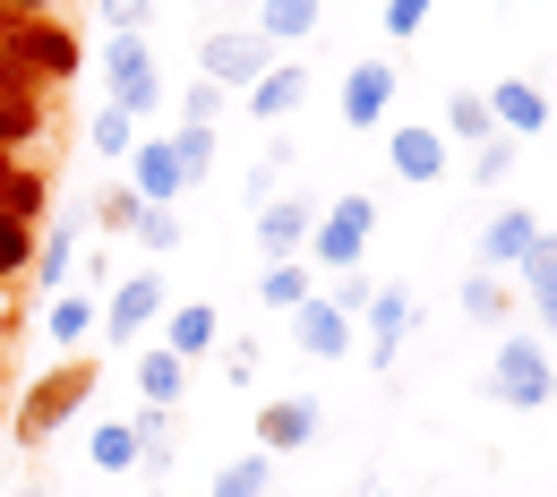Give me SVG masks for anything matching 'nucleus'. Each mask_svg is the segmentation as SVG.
<instances>
[{
  "label": "nucleus",
  "instance_id": "19",
  "mask_svg": "<svg viewBox=\"0 0 557 497\" xmlns=\"http://www.w3.org/2000/svg\"><path fill=\"white\" fill-rule=\"evenodd\" d=\"M181 395H189V360L163 352V344H146V352H138V403H163V412H181Z\"/></svg>",
  "mask_w": 557,
  "mask_h": 497
},
{
  "label": "nucleus",
  "instance_id": "30",
  "mask_svg": "<svg viewBox=\"0 0 557 497\" xmlns=\"http://www.w3.org/2000/svg\"><path fill=\"white\" fill-rule=\"evenodd\" d=\"M129 146H138V121H129L121 103H103V112H95V154H112V163H121Z\"/></svg>",
  "mask_w": 557,
  "mask_h": 497
},
{
  "label": "nucleus",
  "instance_id": "16",
  "mask_svg": "<svg viewBox=\"0 0 557 497\" xmlns=\"http://www.w3.org/2000/svg\"><path fill=\"white\" fill-rule=\"evenodd\" d=\"M318 437V395H275L267 412H258V446L267 455H300Z\"/></svg>",
  "mask_w": 557,
  "mask_h": 497
},
{
  "label": "nucleus",
  "instance_id": "10",
  "mask_svg": "<svg viewBox=\"0 0 557 497\" xmlns=\"http://www.w3.org/2000/svg\"><path fill=\"white\" fill-rule=\"evenodd\" d=\"M163 309H172L163 275H121V291L103 300V326H112V344H129V335H146V326H154Z\"/></svg>",
  "mask_w": 557,
  "mask_h": 497
},
{
  "label": "nucleus",
  "instance_id": "14",
  "mask_svg": "<svg viewBox=\"0 0 557 497\" xmlns=\"http://www.w3.org/2000/svg\"><path fill=\"white\" fill-rule=\"evenodd\" d=\"M532 240H541V214H532V207H497L481 223V266H488V275H515V258H523Z\"/></svg>",
  "mask_w": 557,
  "mask_h": 497
},
{
  "label": "nucleus",
  "instance_id": "18",
  "mask_svg": "<svg viewBox=\"0 0 557 497\" xmlns=\"http://www.w3.org/2000/svg\"><path fill=\"white\" fill-rule=\"evenodd\" d=\"M154 326H163V352H181V360H207V352H214V335H223L214 300H181V309H163Z\"/></svg>",
  "mask_w": 557,
  "mask_h": 497
},
{
  "label": "nucleus",
  "instance_id": "44",
  "mask_svg": "<svg viewBox=\"0 0 557 497\" xmlns=\"http://www.w3.org/2000/svg\"><path fill=\"white\" fill-rule=\"evenodd\" d=\"M17 497H52V489H17Z\"/></svg>",
  "mask_w": 557,
  "mask_h": 497
},
{
  "label": "nucleus",
  "instance_id": "33",
  "mask_svg": "<svg viewBox=\"0 0 557 497\" xmlns=\"http://www.w3.org/2000/svg\"><path fill=\"white\" fill-rule=\"evenodd\" d=\"M26 266H35V223L0 214V275H26Z\"/></svg>",
  "mask_w": 557,
  "mask_h": 497
},
{
  "label": "nucleus",
  "instance_id": "23",
  "mask_svg": "<svg viewBox=\"0 0 557 497\" xmlns=\"http://www.w3.org/2000/svg\"><path fill=\"white\" fill-rule=\"evenodd\" d=\"M86 463H95V472H138V463H146L138 428H129V421H95V437H86Z\"/></svg>",
  "mask_w": 557,
  "mask_h": 497
},
{
  "label": "nucleus",
  "instance_id": "36",
  "mask_svg": "<svg viewBox=\"0 0 557 497\" xmlns=\"http://www.w3.org/2000/svg\"><path fill=\"white\" fill-rule=\"evenodd\" d=\"M283 172H292V138H275L267 154H258V172H249V207H258V198H275Z\"/></svg>",
  "mask_w": 557,
  "mask_h": 497
},
{
  "label": "nucleus",
  "instance_id": "24",
  "mask_svg": "<svg viewBox=\"0 0 557 497\" xmlns=\"http://www.w3.org/2000/svg\"><path fill=\"white\" fill-rule=\"evenodd\" d=\"M207 497H275V455H267V446H258V455H232V463L214 472Z\"/></svg>",
  "mask_w": 557,
  "mask_h": 497
},
{
  "label": "nucleus",
  "instance_id": "34",
  "mask_svg": "<svg viewBox=\"0 0 557 497\" xmlns=\"http://www.w3.org/2000/svg\"><path fill=\"white\" fill-rule=\"evenodd\" d=\"M129 232H138L146 249H181V207H138V223H129Z\"/></svg>",
  "mask_w": 557,
  "mask_h": 497
},
{
  "label": "nucleus",
  "instance_id": "8",
  "mask_svg": "<svg viewBox=\"0 0 557 497\" xmlns=\"http://www.w3.org/2000/svg\"><path fill=\"white\" fill-rule=\"evenodd\" d=\"M121 163H129V189H138L146 207H181V198H189V181H181V154H172V138H138L129 154H121Z\"/></svg>",
  "mask_w": 557,
  "mask_h": 497
},
{
  "label": "nucleus",
  "instance_id": "29",
  "mask_svg": "<svg viewBox=\"0 0 557 497\" xmlns=\"http://www.w3.org/2000/svg\"><path fill=\"white\" fill-rule=\"evenodd\" d=\"M172 154H181V181L198 189L214 172V129H198V121H181V138H172Z\"/></svg>",
  "mask_w": 557,
  "mask_h": 497
},
{
  "label": "nucleus",
  "instance_id": "7",
  "mask_svg": "<svg viewBox=\"0 0 557 497\" xmlns=\"http://www.w3.org/2000/svg\"><path fill=\"white\" fill-rule=\"evenodd\" d=\"M283 318H292V352H309V360H344L351 344H360L351 318L335 309V300H318V291H309L300 309H283Z\"/></svg>",
  "mask_w": 557,
  "mask_h": 497
},
{
  "label": "nucleus",
  "instance_id": "45",
  "mask_svg": "<svg viewBox=\"0 0 557 497\" xmlns=\"http://www.w3.org/2000/svg\"><path fill=\"white\" fill-rule=\"evenodd\" d=\"M214 9H240V0H214Z\"/></svg>",
  "mask_w": 557,
  "mask_h": 497
},
{
  "label": "nucleus",
  "instance_id": "43",
  "mask_svg": "<svg viewBox=\"0 0 557 497\" xmlns=\"http://www.w3.org/2000/svg\"><path fill=\"white\" fill-rule=\"evenodd\" d=\"M9 26H17V9H0V44H9Z\"/></svg>",
  "mask_w": 557,
  "mask_h": 497
},
{
  "label": "nucleus",
  "instance_id": "25",
  "mask_svg": "<svg viewBox=\"0 0 557 497\" xmlns=\"http://www.w3.org/2000/svg\"><path fill=\"white\" fill-rule=\"evenodd\" d=\"M309 275H318V266H300V258H267V275H258V300H267V309H300V300H309Z\"/></svg>",
  "mask_w": 557,
  "mask_h": 497
},
{
  "label": "nucleus",
  "instance_id": "17",
  "mask_svg": "<svg viewBox=\"0 0 557 497\" xmlns=\"http://www.w3.org/2000/svg\"><path fill=\"white\" fill-rule=\"evenodd\" d=\"M386 163H395V181H412V189L446 181V129H395V138H386Z\"/></svg>",
  "mask_w": 557,
  "mask_h": 497
},
{
  "label": "nucleus",
  "instance_id": "27",
  "mask_svg": "<svg viewBox=\"0 0 557 497\" xmlns=\"http://www.w3.org/2000/svg\"><path fill=\"white\" fill-rule=\"evenodd\" d=\"M44 207H52V181H44V172H17V163H9V172H0V214L35 223Z\"/></svg>",
  "mask_w": 557,
  "mask_h": 497
},
{
  "label": "nucleus",
  "instance_id": "37",
  "mask_svg": "<svg viewBox=\"0 0 557 497\" xmlns=\"http://www.w3.org/2000/svg\"><path fill=\"white\" fill-rule=\"evenodd\" d=\"M515 154H523V138H481V154H472V181H506V172H515Z\"/></svg>",
  "mask_w": 557,
  "mask_h": 497
},
{
  "label": "nucleus",
  "instance_id": "41",
  "mask_svg": "<svg viewBox=\"0 0 557 497\" xmlns=\"http://www.w3.org/2000/svg\"><path fill=\"white\" fill-rule=\"evenodd\" d=\"M146 17H154V0H103V26L112 35H146Z\"/></svg>",
  "mask_w": 557,
  "mask_h": 497
},
{
  "label": "nucleus",
  "instance_id": "22",
  "mask_svg": "<svg viewBox=\"0 0 557 497\" xmlns=\"http://www.w3.org/2000/svg\"><path fill=\"white\" fill-rule=\"evenodd\" d=\"M318 17H326L318 0H258V35H267V44H309Z\"/></svg>",
  "mask_w": 557,
  "mask_h": 497
},
{
  "label": "nucleus",
  "instance_id": "13",
  "mask_svg": "<svg viewBox=\"0 0 557 497\" xmlns=\"http://www.w3.org/2000/svg\"><path fill=\"white\" fill-rule=\"evenodd\" d=\"M309 223H318V198H258V249L267 258H300V240H309Z\"/></svg>",
  "mask_w": 557,
  "mask_h": 497
},
{
  "label": "nucleus",
  "instance_id": "20",
  "mask_svg": "<svg viewBox=\"0 0 557 497\" xmlns=\"http://www.w3.org/2000/svg\"><path fill=\"white\" fill-rule=\"evenodd\" d=\"M515 275H523V291H532V309H541V326L557 335V232H541L523 258H515Z\"/></svg>",
  "mask_w": 557,
  "mask_h": 497
},
{
  "label": "nucleus",
  "instance_id": "6",
  "mask_svg": "<svg viewBox=\"0 0 557 497\" xmlns=\"http://www.w3.org/2000/svg\"><path fill=\"white\" fill-rule=\"evenodd\" d=\"M103 86H112V103L146 121L154 103H163V77H154V52H146V35H112L103 44Z\"/></svg>",
  "mask_w": 557,
  "mask_h": 497
},
{
  "label": "nucleus",
  "instance_id": "35",
  "mask_svg": "<svg viewBox=\"0 0 557 497\" xmlns=\"http://www.w3.org/2000/svg\"><path fill=\"white\" fill-rule=\"evenodd\" d=\"M463 318L497 326V318H506V284H497V275H472V284H463Z\"/></svg>",
  "mask_w": 557,
  "mask_h": 497
},
{
  "label": "nucleus",
  "instance_id": "48",
  "mask_svg": "<svg viewBox=\"0 0 557 497\" xmlns=\"http://www.w3.org/2000/svg\"><path fill=\"white\" fill-rule=\"evenodd\" d=\"M0 335H9V318H0Z\"/></svg>",
  "mask_w": 557,
  "mask_h": 497
},
{
  "label": "nucleus",
  "instance_id": "50",
  "mask_svg": "<svg viewBox=\"0 0 557 497\" xmlns=\"http://www.w3.org/2000/svg\"><path fill=\"white\" fill-rule=\"evenodd\" d=\"M369 497H386V489H369Z\"/></svg>",
  "mask_w": 557,
  "mask_h": 497
},
{
  "label": "nucleus",
  "instance_id": "42",
  "mask_svg": "<svg viewBox=\"0 0 557 497\" xmlns=\"http://www.w3.org/2000/svg\"><path fill=\"white\" fill-rule=\"evenodd\" d=\"M0 9H17V17H35V9H52V0H0Z\"/></svg>",
  "mask_w": 557,
  "mask_h": 497
},
{
  "label": "nucleus",
  "instance_id": "40",
  "mask_svg": "<svg viewBox=\"0 0 557 497\" xmlns=\"http://www.w3.org/2000/svg\"><path fill=\"white\" fill-rule=\"evenodd\" d=\"M138 189H112V198H95V223H103V232H129V223H138Z\"/></svg>",
  "mask_w": 557,
  "mask_h": 497
},
{
  "label": "nucleus",
  "instance_id": "21",
  "mask_svg": "<svg viewBox=\"0 0 557 497\" xmlns=\"http://www.w3.org/2000/svg\"><path fill=\"white\" fill-rule=\"evenodd\" d=\"M70 258H77V214H52V232H35V266H26V275L70 291Z\"/></svg>",
  "mask_w": 557,
  "mask_h": 497
},
{
  "label": "nucleus",
  "instance_id": "9",
  "mask_svg": "<svg viewBox=\"0 0 557 497\" xmlns=\"http://www.w3.org/2000/svg\"><path fill=\"white\" fill-rule=\"evenodd\" d=\"M360 318H369V369H386V377H395V352H404V335H412L420 326V309H412V291H369V309H360Z\"/></svg>",
  "mask_w": 557,
  "mask_h": 497
},
{
  "label": "nucleus",
  "instance_id": "5",
  "mask_svg": "<svg viewBox=\"0 0 557 497\" xmlns=\"http://www.w3.org/2000/svg\"><path fill=\"white\" fill-rule=\"evenodd\" d=\"M95 395V360H70V369H52L35 395H26V421H17V437L26 446H44V437H61V428L77 421V403Z\"/></svg>",
  "mask_w": 557,
  "mask_h": 497
},
{
  "label": "nucleus",
  "instance_id": "47",
  "mask_svg": "<svg viewBox=\"0 0 557 497\" xmlns=\"http://www.w3.org/2000/svg\"><path fill=\"white\" fill-rule=\"evenodd\" d=\"M549 121H557V95H549Z\"/></svg>",
  "mask_w": 557,
  "mask_h": 497
},
{
  "label": "nucleus",
  "instance_id": "11",
  "mask_svg": "<svg viewBox=\"0 0 557 497\" xmlns=\"http://www.w3.org/2000/svg\"><path fill=\"white\" fill-rule=\"evenodd\" d=\"M344 129H386V103H395V70L386 61H351L344 70Z\"/></svg>",
  "mask_w": 557,
  "mask_h": 497
},
{
  "label": "nucleus",
  "instance_id": "46",
  "mask_svg": "<svg viewBox=\"0 0 557 497\" xmlns=\"http://www.w3.org/2000/svg\"><path fill=\"white\" fill-rule=\"evenodd\" d=\"M0 172H9V146H0Z\"/></svg>",
  "mask_w": 557,
  "mask_h": 497
},
{
  "label": "nucleus",
  "instance_id": "49",
  "mask_svg": "<svg viewBox=\"0 0 557 497\" xmlns=\"http://www.w3.org/2000/svg\"><path fill=\"white\" fill-rule=\"evenodd\" d=\"M154 497H172V489H154Z\"/></svg>",
  "mask_w": 557,
  "mask_h": 497
},
{
  "label": "nucleus",
  "instance_id": "4",
  "mask_svg": "<svg viewBox=\"0 0 557 497\" xmlns=\"http://www.w3.org/2000/svg\"><path fill=\"white\" fill-rule=\"evenodd\" d=\"M267 70H275V44H267L258 26H214L207 44H198V77H214L223 95H240V86H258Z\"/></svg>",
  "mask_w": 557,
  "mask_h": 497
},
{
  "label": "nucleus",
  "instance_id": "2",
  "mask_svg": "<svg viewBox=\"0 0 557 497\" xmlns=\"http://www.w3.org/2000/svg\"><path fill=\"white\" fill-rule=\"evenodd\" d=\"M369 232H377V198H360V189H344L335 207H318V223H309V266L318 275H335V266H360L369 258Z\"/></svg>",
  "mask_w": 557,
  "mask_h": 497
},
{
  "label": "nucleus",
  "instance_id": "3",
  "mask_svg": "<svg viewBox=\"0 0 557 497\" xmlns=\"http://www.w3.org/2000/svg\"><path fill=\"white\" fill-rule=\"evenodd\" d=\"M488 395L506 403V412H541L557 395V369H549V344H532V335H506L497 360H488Z\"/></svg>",
  "mask_w": 557,
  "mask_h": 497
},
{
  "label": "nucleus",
  "instance_id": "32",
  "mask_svg": "<svg viewBox=\"0 0 557 497\" xmlns=\"http://www.w3.org/2000/svg\"><path fill=\"white\" fill-rule=\"evenodd\" d=\"M95 326V300L86 291H52V344H77Z\"/></svg>",
  "mask_w": 557,
  "mask_h": 497
},
{
  "label": "nucleus",
  "instance_id": "38",
  "mask_svg": "<svg viewBox=\"0 0 557 497\" xmlns=\"http://www.w3.org/2000/svg\"><path fill=\"white\" fill-rule=\"evenodd\" d=\"M369 291H377V275H360V266H335V291H326V300H335L344 318H360V309H369Z\"/></svg>",
  "mask_w": 557,
  "mask_h": 497
},
{
  "label": "nucleus",
  "instance_id": "31",
  "mask_svg": "<svg viewBox=\"0 0 557 497\" xmlns=\"http://www.w3.org/2000/svg\"><path fill=\"white\" fill-rule=\"evenodd\" d=\"M223 112H232V95H223L214 77H189V95H181V121H198V129H214Z\"/></svg>",
  "mask_w": 557,
  "mask_h": 497
},
{
  "label": "nucleus",
  "instance_id": "26",
  "mask_svg": "<svg viewBox=\"0 0 557 497\" xmlns=\"http://www.w3.org/2000/svg\"><path fill=\"white\" fill-rule=\"evenodd\" d=\"M446 138H463V146L497 138V121H488V95H481V86H455V95H446Z\"/></svg>",
  "mask_w": 557,
  "mask_h": 497
},
{
  "label": "nucleus",
  "instance_id": "12",
  "mask_svg": "<svg viewBox=\"0 0 557 497\" xmlns=\"http://www.w3.org/2000/svg\"><path fill=\"white\" fill-rule=\"evenodd\" d=\"M488 121H497V138H541L549 129V95L532 77H497L488 86Z\"/></svg>",
  "mask_w": 557,
  "mask_h": 497
},
{
  "label": "nucleus",
  "instance_id": "1",
  "mask_svg": "<svg viewBox=\"0 0 557 497\" xmlns=\"http://www.w3.org/2000/svg\"><path fill=\"white\" fill-rule=\"evenodd\" d=\"M0 52H9L17 70L35 77V86H70V77L86 70V44H77V35L61 26V17H52V9H35V17H17Z\"/></svg>",
  "mask_w": 557,
  "mask_h": 497
},
{
  "label": "nucleus",
  "instance_id": "15",
  "mask_svg": "<svg viewBox=\"0 0 557 497\" xmlns=\"http://www.w3.org/2000/svg\"><path fill=\"white\" fill-rule=\"evenodd\" d=\"M300 103H309V70H300V61H275L258 86H240V112H249V121H292Z\"/></svg>",
  "mask_w": 557,
  "mask_h": 497
},
{
  "label": "nucleus",
  "instance_id": "39",
  "mask_svg": "<svg viewBox=\"0 0 557 497\" xmlns=\"http://www.w3.org/2000/svg\"><path fill=\"white\" fill-rule=\"evenodd\" d=\"M429 9H437V0H386V35H395V44H412L420 26H429Z\"/></svg>",
  "mask_w": 557,
  "mask_h": 497
},
{
  "label": "nucleus",
  "instance_id": "28",
  "mask_svg": "<svg viewBox=\"0 0 557 497\" xmlns=\"http://www.w3.org/2000/svg\"><path fill=\"white\" fill-rule=\"evenodd\" d=\"M35 129H44V86H35V95H0V146L17 154Z\"/></svg>",
  "mask_w": 557,
  "mask_h": 497
}]
</instances>
